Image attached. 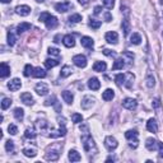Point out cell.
<instances>
[{"mask_svg":"<svg viewBox=\"0 0 163 163\" xmlns=\"http://www.w3.org/2000/svg\"><path fill=\"white\" fill-rule=\"evenodd\" d=\"M162 35H163V32H162Z\"/></svg>","mask_w":163,"mask_h":163,"instance_id":"03108f58","label":"cell"},{"mask_svg":"<svg viewBox=\"0 0 163 163\" xmlns=\"http://www.w3.org/2000/svg\"><path fill=\"white\" fill-rule=\"evenodd\" d=\"M122 107H125L129 111H134V110H136V107H138V102H136V99H134V98H125L122 101Z\"/></svg>","mask_w":163,"mask_h":163,"instance_id":"5b68a950","label":"cell"},{"mask_svg":"<svg viewBox=\"0 0 163 163\" xmlns=\"http://www.w3.org/2000/svg\"><path fill=\"white\" fill-rule=\"evenodd\" d=\"M63 148V145H60V144H54L52 147H50L46 152V156L45 158L47 161H57L59 157H60V149Z\"/></svg>","mask_w":163,"mask_h":163,"instance_id":"7a4b0ae2","label":"cell"},{"mask_svg":"<svg viewBox=\"0 0 163 163\" xmlns=\"http://www.w3.org/2000/svg\"><path fill=\"white\" fill-rule=\"evenodd\" d=\"M124 66H125L124 59H116L114 65H112V70H120V69H122Z\"/></svg>","mask_w":163,"mask_h":163,"instance_id":"4dcf8cb0","label":"cell"},{"mask_svg":"<svg viewBox=\"0 0 163 163\" xmlns=\"http://www.w3.org/2000/svg\"><path fill=\"white\" fill-rule=\"evenodd\" d=\"M63 44L66 46V47H74L75 46V40H74V37L72 36V35H66V36H64L63 37Z\"/></svg>","mask_w":163,"mask_h":163,"instance_id":"e0dca14e","label":"cell"},{"mask_svg":"<svg viewBox=\"0 0 163 163\" xmlns=\"http://www.w3.org/2000/svg\"><path fill=\"white\" fill-rule=\"evenodd\" d=\"M152 106H153L154 108H157V107H159V106H161V102H159V99H158V98H156V99H153V102H152Z\"/></svg>","mask_w":163,"mask_h":163,"instance_id":"11a10c76","label":"cell"},{"mask_svg":"<svg viewBox=\"0 0 163 163\" xmlns=\"http://www.w3.org/2000/svg\"><path fill=\"white\" fill-rule=\"evenodd\" d=\"M72 120H73V122L79 124V122L83 121V116H82L80 114H73V115H72Z\"/></svg>","mask_w":163,"mask_h":163,"instance_id":"f6af8a7d","label":"cell"},{"mask_svg":"<svg viewBox=\"0 0 163 163\" xmlns=\"http://www.w3.org/2000/svg\"><path fill=\"white\" fill-rule=\"evenodd\" d=\"M68 158H69V161H70V162H79V161L82 159L80 154H79L78 152H76L75 149L69 150V154H68Z\"/></svg>","mask_w":163,"mask_h":163,"instance_id":"ffe728a7","label":"cell"},{"mask_svg":"<svg viewBox=\"0 0 163 163\" xmlns=\"http://www.w3.org/2000/svg\"><path fill=\"white\" fill-rule=\"evenodd\" d=\"M36 126L38 127V130H41L42 133H47V131L50 133V130H51V127H50L49 122L45 121V120H37Z\"/></svg>","mask_w":163,"mask_h":163,"instance_id":"4fadbf2b","label":"cell"},{"mask_svg":"<svg viewBox=\"0 0 163 163\" xmlns=\"http://www.w3.org/2000/svg\"><path fill=\"white\" fill-rule=\"evenodd\" d=\"M115 97V92L112 89H106L103 93H102V98H103L105 101H112Z\"/></svg>","mask_w":163,"mask_h":163,"instance_id":"83f0119b","label":"cell"},{"mask_svg":"<svg viewBox=\"0 0 163 163\" xmlns=\"http://www.w3.org/2000/svg\"><path fill=\"white\" fill-rule=\"evenodd\" d=\"M72 73H73L72 66H69V65H65V66L63 68V69H61V72H60V75H61L63 78H66V76L72 75Z\"/></svg>","mask_w":163,"mask_h":163,"instance_id":"1f68e13d","label":"cell"},{"mask_svg":"<svg viewBox=\"0 0 163 163\" xmlns=\"http://www.w3.org/2000/svg\"><path fill=\"white\" fill-rule=\"evenodd\" d=\"M46 27L49 28V29H52V28H56L57 27V24H59V21H57V18L56 17H54V15H49V18L46 19Z\"/></svg>","mask_w":163,"mask_h":163,"instance_id":"7c38bea8","label":"cell"},{"mask_svg":"<svg viewBox=\"0 0 163 163\" xmlns=\"http://www.w3.org/2000/svg\"><path fill=\"white\" fill-rule=\"evenodd\" d=\"M9 74H10V66L6 65L5 63H2V65H0V76L2 78H6Z\"/></svg>","mask_w":163,"mask_h":163,"instance_id":"d6986e66","label":"cell"},{"mask_svg":"<svg viewBox=\"0 0 163 163\" xmlns=\"http://www.w3.org/2000/svg\"><path fill=\"white\" fill-rule=\"evenodd\" d=\"M115 80H116L117 85H122L124 84V74H117L115 76Z\"/></svg>","mask_w":163,"mask_h":163,"instance_id":"f907efd6","label":"cell"},{"mask_svg":"<svg viewBox=\"0 0 163 163\" xmlns=\"http://www.w3.org/2000/svg\"><path fill=\"white\" fill-rule=\"evenodd\" d=\"M94 102H96V98L92 97V96H85L83 97L82 102H80V106L83 110H89L93 105H94Z\"/></svg>","mask_w":163,"mask_h":163,"instance_id":"277c9868","label":"cell"},{"mask_svg":"<svg viewBox=\"0 0 163 163\" xmlns=\"http://www.w3.org/2000/svg\"><path fill=\"white\" fill-rule=\"evenodd\" d=\"M47 52H49V55H52V56H60V51L55 47H50Z\"/></svg>","mask_w":163,"mask_h":163,"instance_id":"681fc988","label":"cell"},{"mask_svg":"<svg viewBox=\"0 0 163 163\" xmlns=\"http://www.w3.org/2000/svg\"><path fill=\"white\" fill-rule=\"evenodd\" d=\"M82 21V15L78 14V13H75V14H72L69 17V22L70 23H79Z\"/></svg>","mask_w":163,"mask_h":163,"instance_id":"ab89813d","label":"cell"},{"mask_svg":"<svg viewBox=\"0 0 163 163\" xmlns=\"http://www.w3.org/2000/svg\"><path fill=\"white\" fill-rule=\"evenodd\" d=\"M88 87H89V89H92V91H98L99 87H101V83H99V80H98L97 78H91V79L88 80Z\"/></svg>","mask_w":163,"mask_h":163,"instance_id":"7402d4cb","label":"cell"},{"mask_svg":"<svg viewBox=\"0 0 163 163\" xmlns=\"http://www.w3.org/2000/svg\"><path fill=\"white\" fill-rule=\"evenodd\" d=\"M73 63L78 68H85L87 66V57L84 55H75L73 57Z\"/></svg>","mask_w":163,"mask_h":163,"instance_id":"52a82bcc","label":"cell"},{"mask_svg":"<svg viewBox=\"0 0 163 163\" xmlns=\"http://www.w3.org/2000/svg\"><path fill=\"white\" fill-rule=\"evenodd\" d=\"M82 144H83V148L87 153H92V152H97V147H96V143L92 139V136L88 133H84L82 135Z\"/></svg>","mask_w":163,"mask_h":163,"instance_id":"6da1fadb","label":"cell"},{"mask_svg":"<svg viewBox=\"0 0 163 163\" xmlns=\"http://www.w3.org/2000/svg\"><path fill=\"white\" fill-rule=\"evenodd\" d=\"M12 102H13V101H12L10 98L4 97V98H3V101H2V108H3V110H6L8 107H10Z\"/></svg>","mask_w":163,"mask_h":163,"instance_id":"7bdbcfd3","label":"cell"},{"mask_svg":"<svg viewBox=\"0 0 163 163\" xmlns=\"http://www.w3.org/2000/svg\"><path fill=\"white\" fill-rule=\"evenodd\" d=\"M8 131H9V134H12V135H17V133H18V127L12 124V125L8 126Z\"/></svg>","mask_w":163,"mask_h":163,"instance_id":"7dc6e473","label":"cell"},{"mask_svg":"<svg viewBox=\"0 0 163 163\" xmlns=\"http://www.w3.org/2000/svg\"><path fill=\"white\" fill-rule=\"evenodd\" d=\"M105 19H106V22H111V21H112V17H111L110 13H106L105 14Z\"/></svg>","mask_w":163,"mask_h":163,"instance_id":"9f6ffc18","label":"cell"},{"mask_svg":"<svg viewBox=\"0 0 163 163\" xmlns=\"http://www.w3.org/2000/svg\"><path fill=\"white\" fill-rule=\"evenodd\" d=\"M21 99H22V102L24 105H27V106H31V105H33V102H35V99H33V97L31 96V93H28V92H24V93H22L21 94Z\"/></svg>","mask_w":163,"mask_h":163,"instance_id":"5bb4252c","label":"cell"},{"mask_svg":"<svg viewBox=\"0 0 163 163\" xmlns=\"http://www.w3.org/2000/svg\"><path fill=\"white\" fill-rule=\"evenodd\" d=\"M78 2H79L82 5H87V4L91 2V0H78Z\"/></svg>","mask_w":163,"mask_h":163,"instance_id":"680465c9","label":"cell"},{"mask_svg":"<svg viewBox=\"0 0 163 163\" xmlns=\"http://www.w3.org/2000/svg\"><path fill=\"white\" fill-rule=\"evenodd\" d=\"M33 66L31 65V64H27L24 66V72H23V74H24V76H29L31 74H33Z\"/></svg>","mask_w":163,"mask_h":163,"instance_id":"b9f144b4","label":"cell"},{"mask_svg":"<svg viewBox=\"0 0 163 163\" xmlns=\"http://www.w3.org/2000/svg\"><path fill=\"white\" fill-rule=\"evenodd\" d=\"M111 161H116V158H115V157H112V156H110V157L106 159V162H111Z\"/></svg>","mask_w":163,"mask_h":163,"instance_id":"91938a15","label":"cell"},{"mask_svg":"<svg viewBox=\"0 0 163 163\" xmlns=\"http://www.w3.org/2000/svg\"><path fill=\"white\" fill-rule=\"evenodd\" d=\"M122 59H124V61H126V63H131L134 60V54L129 52V51H125V52H122Z\"/></svg>","mask_w":163,"mask_h":163,"instance_id":"f35d334b","label":"cell"},{"mask_svg":"<svg viewBox=\"0 0 163 163\" xmlns=\"http://www.w3.org/2000/svg\"><path fill=\"white\" fill-rule=\"evenodd\" d=\"M45 106H51V105H56V97L55 96H51V97H49L45 102Z\"/></svg>","mask_w":163,"mask_h":163,"instance_id":"bcb514c9","label":"cell"},{"mask_svg":"<svg viewBox=\"0 0 163 163\" xmlns=\"http://www.w3.org/2000/svg\"><path fill=\"white\" fill-rule=\"evenodd\" d=\"M15 42H17L15 35H14L12 31H9V32H8V45H9V46H14Z\"/></svg>","mask_w":163,"mask_h":163,"instance_id":"8d00e7d4","label":"cell"},{"mask_svg":"<svg viewBox=\"0 0 163 163\" xmlns=\"http://www.w3.org/2000/svg\"><path fill=\"white\" fill-rule=\"evenodd\" d=\"M130 42L133 45H140L142 42V36L139 35V33H133L131 37H130Z\"/></svg>","mask_w":163,"mask_h":163,"instance_id":"e575fe53","label":"cell"},{"mask_svg":"<svg viewBox=\"0 0 163 163\" xmlns=\"http://www.w3.org/2000/svg\"><path fill=\"white\" fill-rule=\"evenodd\" d=\"M35 91L37 92L38 96H46V94L49 93V85L46 83H38L36 84V87H35Z\"/></svg>","mask_w":163,"mask_h":163,"instance_id":"ba28073f","label":"cell"},{"mask_svg":"<svg viewBox=\"0 0 163 163\" xmlns=\"http://www.w3.org/2000/svg\"><path fill=\"white\" fill-rule=\"evenodd\" d=\"M12 0H2V3H4V4H6V3H10Z\"/></svg>","mask_w":163,"mask_h":163,"instance_id":"6125c7cd","label":"cell"},{"mask_svg":"<svg viewBox=\"0 0 163 163\" xmlns=\"http://www.w3.org/2000/svg\"><path fill=\"white\" fill-rule=\"evenodd\" d=\"M31 27H32V25H31L29 23L23 22V23L18 24V27H17V33H18V35H21V33H23V32H25V31H29Z\"/></svg>","mask_w":163,"mask_h":163,"instance_id":"4316f807","label":"cell"},{"mask_svg":"<svg viewBox=\"0 0 163 163\" xmlns=\"http://www.w3.org/2000/svg\"><path fill=\"white\" fill-rule=\"evenodd\" d=\"M45 65L47 69H51V68H55L56 65H59V60H55V59H47L45 61Z\"/></svg>","mask_w":163,"mask_h":163,"instance_id":"74e56055","label":"cell"},{"mask_svg":"<svg viewBox=\"0 0 163 163\" xmlns=\"http://www.w3.org/2000/svg\"><path fill=\"white\" fill-rule=\"evenodd\" d=\"M35 78H45L46 76V72H45V69H42L41 66H38V68H35V70H33V74H32Z\"/></svg>","mask_w":163,"mask_h":163,"instance_id":"f1b7e54d","label":"cell"},{"mask_svg":"<svg viewBox=\"0 0 163 163\" xmlns=\"http://www.w3.org/2000/svg\"><path fill=\"white\" fill-rule=\"evenodd\" d=\"M117 140L114 138V136H106V139H105V147L108 149V150H115L117 148Z\"/></svg>","mask_w":163,"mask_h":163,"instance_id":"8992f818","label":"cell"},{"mask_svg":"<svg viewBox=\"0 0 163 163\" xmlns=\"http://www.w3.org/2000/svg\"><path fill=\"white\" fill-rule=\"evenodd\" d=\"M72 8V4L69 2H63V3H57L55 4V9L59 13H66Z\"/></svg>","mask_w":163,"mask_h":163,"instance_id":"9c48e42d","label":"cell"},{"mask_svg":"<svg viewBox=\"0 0 163 163\" xmlns=\"http://www.w3.org/2000/svg\"><path fill=\"white\" fill-rule=\"evenodd\" d=\"M101 10H102V6H94V14H99L101 13Z\"/></svg>","mask_w":163,"mask_h":163,"instance_id":"6f0895ef","label":"cell"},{"mask_svg":"<svg viewBox=\"0 0 163 163\" xmlns=\"http://www.w3.org/2000/svg\"><path fill=\"white\" fill-rule=\"evenodd\" d=\"M80 44H82V46L85 47V49H92L93 45H94V42H93V40H92L91 37L84 36V37H82V40H80Z\"/></svg>","mask_w":163,"mask_h":163,"instance_id":"44dd1931","label":"cell"},{"mask_svg":"<svg viewBox=\"0 0 163 163\" xmlns=\"http://www.w3.org/2000/svg\"><path fill=\"white\" fill-rule=\"evenodd\" d=\"M106 68H107V65H106L105 61H96L94 65H93V70L98 72V73H102V72L106 70Z\"/></svg>","mask_w":163,"mask_h":163,"instance_id":"d4e9b609","label":"cell"},{"mask_svg":"<svg viewBox=\"0 0 163 163\" xmlns=\"http://www.w3.org/2000/svg\"><path fill=\"white\" fill-rule=\"evenodd\" d=\"M102 52H103L106 56H110V57H115V56H116V52H115V51L108 50V49H105L103 51H102Z\"/></svg>","mask_w":163,"mask_h":163,"instance_id":"816d5d0a","label":"cell"},{"mask_svg":"<svg viewBox=\"0 0 163 163\" xmlns=\"http://www.w3.org/2000/svg\"><path fill=\"white\" fill-rule=\"evenodd\" d=\"M5 149H6V152L13 153L14 152V142L13 140H8L5 143Z\"/></svg>","mask_w":163,"mask_h":163,"instance_id":"ee69618b","label":"cell"},{"mask_svg":"<svg viewBox=\"0 0 163 163\" xmlns=\"http://www.w3.org/2000/svg\"><path fill=\"white\" fill-rule=\"evenodd\" d=\"M103 4L107 9H112L115 6V0H103Z\"/></svg>","mask_w":163,"mask_h":163,"instance_id":"c3c4849f","label":"cell"},{"mask_svg":"<svg viewBox=\"0 0 163 163\" xmlns=\"http://www.w3.org/2000/svg\"><path fill=\"white\" fill-rule=\"evenodd\" d=\"M145 147H147L148 150H156L157 147H158V142L153 138H148L147 139V143H145Z\"/></svg>","mask_w":163,"mask_h":163,"instance_id":"cb8c5ba5","label":"cell"},{"mask_svg":"<svg viewBox=\"0 0 163 163\" xmlns=\"http://www.w3.org/2000/svg\"><path fill=\"white\" fill-rule=\"evenodd\" d=\"M147 129H148V131H150V133H157L158 131V124H157L156 120L149 118L148 122H147Z\"/></svg>","mask_w":163,"mask_h":163,"instance_id":"2e32d148","label":"cell"},{"mask_svg":"<svg viewBox=\"0 0 163 163\" xmlns=\"http://www.w3.org/2000/svg\"><path fill=\"white\" fill-rule=\"evenodd\" d=\"M138 131L136 130H127L126 133H125V138L130 142L129 143V145H130V148H133V149H135V148H138Z\"/></svg>","mask_w":163,"mask_h":163,"instance_id":"3957f363","label":"cell"},{"mask_svg":"<svg viewBox=\"0 0 163 163\" xmlns=\"http://www.w3.org/2000/svg\"><path fill=\"white\" fill-rule=\"evenodd\" d=\"M121 28H122V31H124V35L127 36L129 32H130V22H129L127 19H124L122 23H121Z\"/></svg>","mask_w":163,"mask_h":163,"instance_id":"d590c367","label":"cell"},{"mask_svg":"<svg viewBox=\"0 0 163 163\" xmlns=\"http://www.w3.org/2000/svg\"><path fill=\"white\" fill-rule=\"evenodd\" d=\"M61 96H63V99L66 102L68 105H72L73 103V99H74V94L70 92V91H64L61 93Z\"/></svg>","mask_w":163,"mask_h":163,"instance_id":"603a6c76","label":"cell"},{"mask_svg":"<svg viewBox=\"0 0 163 163\" xmlns=\"http://www.w3.org/2000/svg\"><path fill=\"white\" fill-rule=\"evenodd\" d=\"M133 80H134V75L131 73H126L124 74V84L126 88H131V85H133Z\"/></svg>","mask_w":163,"mask_h":163,"instance_id":"ac0fdd59","label":"cell"},{"mask_svg":"<svg viewBox=\"0 0 163 163\" xmlns=\"http://www.w3.org/2000/svg\"><path fill=\"white\" fill-rule=\"evenodd\" d=\"M36 2H37V3H44L45 0H36Z\"/></svg>","mask_w":163,"mask_h":163,"instance_id":"be15d7a7","label":"cell"},{"mask_svg":"<svg viewBox=\"0 0 163 163\" xmlns=\"http://www.w3.org/2000/svg\"><path fill=\"white\" fill-rule=\"evenodd\" d=\"M145 84H147L148 88H153L154 85H156V79H154V76L150 72H148L147 76H145Z\"/></svg>","mask_w":163,"mask_h":163,"instance_id":"484cf974","label":"cell"},{"mask_svg":"<svg viewBox=\"0 0 163 163\" xmlns=\"http://www.w3.org/2000/svg\"><path fill=\"white\" fill-rule=\"evenodd\" d=\"M15 13L19 14L21 17H27L31 13V8L28 5H18L15 8Z\"/></svg>","mask_w":163,"mask_h":163,"instance_id":"30bf717a","label":"cell"},{"mask_svg":"<svg viewBox=\"0 0 163 163\" xmlns=\"http://www.w3.org/2000/svg\"><path fill=\"white\" fill-rule=\"evenodd\" d=\"M14 117L18 120V121H22V120L24 118V111H23V108L17 107V108L14 110Z\"/></svg>","mask_w":163,"mask_h":163,"instance_id":"d6a6232c","label":"cell"},{"mask_svg":"<svg viewBox=\"0 0 163 163\" xmlns=\"http://www.w3.org/2000/svg\"><path fill=\"white\" fill-rule=\"evenodd\" d=\"M106 41L108 42V44H117V41H118V35L116 32H107L106 33V36H105Z\"/></svg>","mask_w":163,"mask_h":163,"instance_id":"9a60e30c","label":"cell"},{"mask_svg":"<svg viewBox=\"0 0 163 163\" xmlns=\"http://www.w3.org/2000/svg\"><path fill=\"white\" fill-rule=\"evenodd\" d=\"M159 3H161V4H163V0H159Z\"/></svg>","mask_w":163,"mask_h":163,"instance_id":"e7e4bbea","label":"cell"},{"mask_svg":"<svg viewBox=\"0 0 163 163\" xmlns=\"http://www.w3.org/2000/svg\"><path fill=\"white\" fill-rule=\"evenodd\" d=\"M23 154H24L25 157H28V158H33V157H36V156H37V152H36V149L24 148V149H23Z\"/></svg>","mask_w":163,"mask_h":163,"instance_id":"836d02e7","label":"cell"},{"mask_svg":"<svg viewBox=\"0 0 163 163\" xmlns=\"http://www.w3.org/2000/svg\"><path fill=\"white\" fill-rule=\"evenodd\" d=\"M21 87H22V82L18 78H14V79H12L9 83H8V88H9L12 92H15V91L21 89Z\"/></svg>","mask_w":163,"mask_h":163,"instance_id":"8fae6325","label":"cell"},{"mask_svg":"<svg viewBox=\"0 0 163 163\" xmlns=\"http://www.w3.org/2000/svg\"><path fill=\"white\" fill-rule=\"evenodd\" d=\"M59 40H60V35H57V36H55V38H54V42H56V44H59V42H60Z\"/></svg>","mask_w":163,"mask_h":163,"instance_id":"94428289","label":"cell"},{"mask_svg":"<svg viewBox=\"0 0 163 163\" xmlns=\"http://www.w3.org/2000/svg\"><path fill=\"white\" fill-rule=\"evenodd\" d=\"M49 13H42L41 15H40V22H46V19L49 18Z\"/></svg>","mask_w":163,"mask_h":163,"instance_id":"f5cc1de1","label":"cell"},{"mask_svg":"<svg viewBox=\"0 0 163 163\" xmlns=\"http://www.w3.org/2000/svg\"><path fill=\"white\" fill-rule=\"evenodd\" d=\"M101 21H97V19H91L89 21V27L92 28V29H98L99 27H101Z\"/></svg>","mask_w":163,"mask_h":163,"instance_id":"60d3db41","label":"cell"},{"mask_svg":"<svg viewBox=\"0 0 163 163\" xmlns=\"http://www.w3.org/2000/svg\"><path fill=\"white\" fill-rule=\"evenodd\" d=\"M158 150H159V157L163 158V143L158 142Z\"/></svg>","mask_w":163,"mask_h":163,"instance_id":"db71d44e","label":"cell"},{"mask_svg":"<svg viewBox=\"0 0 163 163\" xmlns=\"http://www.w3.org/2000/svg\"><path fill=\"white\" fill-rule=\"evenodd\" d=\"M24 136L27 139H35L37 134H36V130H35V127H28V129H25V133H24Z\"/></svg>","mask_w":163,"mask_h":163,"instance_id":"f546056e","label":"cell"}]
</instances>
